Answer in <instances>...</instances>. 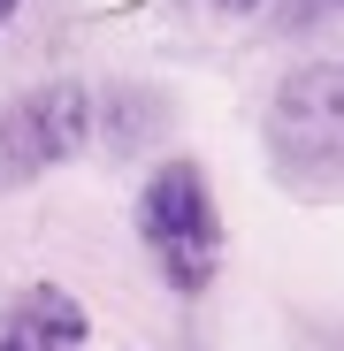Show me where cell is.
Returning <instances> with one entry per match:
<instances>
[{"mask_svg":"<svg viewBox=\"0 0 344 351\" xmlns=\"http://www.w3.org/2000/svg\"><path fill=\"white\" fill-rule=\"evenodd\" d=\"M138 245L176 298H207L214 290L229 237H222V206H214V184L199 160H161L138 184Z\"/></svg>","mask_w":344,"mask_h":351,"instance_id":"obj_1","label":"cell"},{"mask_svg":"<svg viewBox=\"0 0 344 351\" xmlns=\"http://www.w3.org/2000/svg\"><path fill=\"white\" fill-rule=\"evenodd\" d=\"M84 138H92V92L69 77L0 99V191H23L38 176H54L62 160L84 153Z\"/></svg>","mask_w":344,"mask_h":351,"instance_id":"obj_2","label":"cell"},{"mask_svg":"<svg viewBox=\"0 0 344 351\" xmlns=\"http://www.w3.org/2000/svg\"><path fill=\"white\" fill-rule=\"evenodd\" d=\"M268 160L283 176L344 168V62H299L268 99Z\"/></svg>","mask_w":344,"mask_h":351,"instance_id":"obj_3","label":"cell"},{"mask_svg":"<svg viewBox=\"0 0 344 351\" xmlns=\"http://www.w3.org/2000/svg\"><path fill=\"white\" fill-rule=\"evenodd\" d=\"M84 343H92V313L62 282H23L0 306V351H84Z\"/></svg>","mask_w":344,"mask_h":351,"instance_id":"obj_4","label":"cell"},{"mask_svg":"<svg viewBox=\"0 0 344 351\" xmlns=\"http://www.w3.org/2000/svg\"><path fill=\"white\" fill-rule=\"evenodd\" d=\"M314 16H344V0H283V23H314Z\"/></svg>","mask_w":344,"mask_h":351,"instance_id":"obj_5","label":"cell"},{"mask_svg":"<svg viewBox=\"0 0 344 351\" xmlns=\"http://www.w3.org/2000/svg\"><path fill=\"white\" fill-rule=\"evenodd\" d=\"M199 8H214V16H253L260 0H199Z\"/></svg>","mask_w":344,"mask_h":351,"instance_id":"obj_6","label":"cell"},{"mask_svg":"<svg viewBox=\"0 0 344 351\" xmlns=\"http://www.w3.org/2000/svg\"><path fill=\"white\" fill-rule=\"evenodd\" d=\"M16 8H23V0H0V31H8V23H16Z\"/></svg>","mask_w":344,"mask_h":351,"instance_id":"obj_7","label":"cell"}]
</instances>
